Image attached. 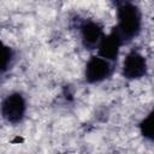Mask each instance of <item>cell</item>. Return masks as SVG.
I'll use <instances>...</instances> for the list:
<instances>
[{
    "mask_svg": "<svg viewBox=\"0 0 154 154\" xmlns=\"http://www.w3.org/2000/svg\"><path fill=\"white\" fill-rule=\"evenodd\" d=\"M118 25L114 28L124 43L132 40L141 30V12L138 7L131 2H123L117 11Z\"/></svg>",
    "mask_w": 154,
    "mask_h": 154,
    "instance_id": "obj_1",
    "label": "cell"
},
{
    "mask_svg": "<svg viewBox=\"0 0 154 154\" xmlns=\"http://www.w3.org/2000/svg\"><path fill=\"white\" fill-rule=\"evenodd\" d=\"M25 109V100L19 93L10 94L1 103V114L4 119L12 124H17L24 118Z\"/></svg>",
    "mask_w": 154,
    "mask_h": 154,
    "instance_id": "obj_2",
    "label": "cell"
},
{
    "mask_svg": "<svg viewBox=\"0 0 154 154\" xmlns=\"http://www.w3.org/2000/svg\"><path fill=\"white\" fill-rule=\"evenodd\" d=\"M113 69L109 61L100 58L91 57L85 66V79L89 83H97L108 78Z\"/></svg>",
    "mask_w": 154,
    "mask_h": 154,
    "instance_id": "obj_3",
    "label": "cell"
},
{
    "mask_svg": "<svg viewBox=\"0 0 154 154\" xmlns=\"http://www.w3.org/2000/svg\"><path fill=\"white\" fill-rule=\"evenodd\" d=\"M147 73V61L136 51L130 52L123 64V75L128 79H137Z\"/></svg>",
    "mask_w": 154,
    "mask_h": 154,
    "instance_id": "obj_4",
    "label": "cell"
},
{
    "mask_svg": "<svg viewBox=\"0 0 154 154\" xmlns=\"http://www.w3.org/2000/svg\"><path fill=\"white\" fill-rule=\"evenodd\" d=\"M122 45H124V41L120 37V35L118 34V31L113 28L111 34H108L107 36H102V38L97 46L100 58H102L107 61L116 60Z\"/></svg>",
    "mask_w": 154,
    "mask_h": 154,
    "instance_id": "obj_5",
    "label": "cell"
},
{
    "mask_svg": "<svg viewBox=\"0 0 154 154\" xmlns=\"http://www.w3.org/2000/svg\"><path fill=\"white\" fill-rule=\"evenodd\" d=\"M81 36H82V43L87 49H95L102 36V28L100 26V24L93 22V20H84L81 26Z\"/></svg>",
    "mask_w": 154,
    "mask_h": 154,
    "instance_id": "obj_6",
    "label": "cell"
},
{
    "mask_svg": "<svg viewBox=\"0 0 154 154\" xmlns=\"http://www.w3.org/2000/svg\"><path fill=\"white\" fill-rule=\"evenodd\" d=\"M12 59H13L12 49L0 41V72H4L10 67Z\"/></svg>",
    "mask_w": 154,
    "mask_h": 154,
    "instance_id": "obj_7",
    "label": "cell"
},
{
    "mask_svg": "<svg viewBox=\"0 0 154 154\" xmlns=\"http://www.w3.org/2000/svg\"><path fill=\"white\" fill-rule=\"evenodd\" d=\"M153 118H154V114L153 112H150L148 114L147 118H144V120L141 123L140 128H141V134L148 138V140H153Z\"/></svg>",
    "mask_w": 154,
    "mask_h": 154,
    "instance_id": "obj_8",
    "label": "cell"
}]
</instances>
